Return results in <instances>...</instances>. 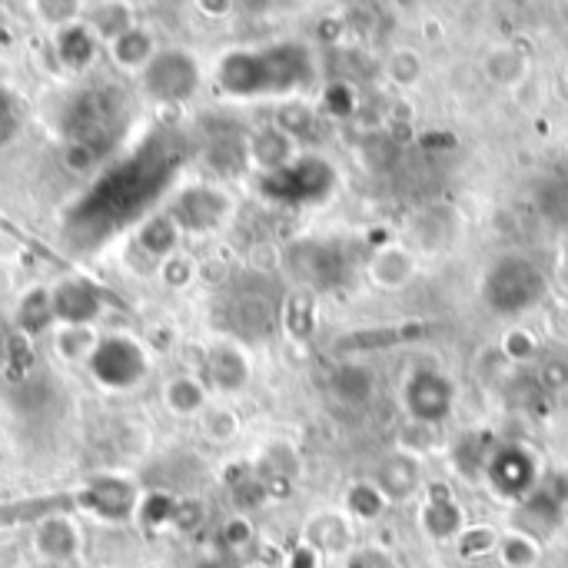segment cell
<instances>
[{"label": "cell", "mask_w": 568, "mask_h": 568, "mask_svg": "<svg viewBox=\"0 0 568 568\" xmlns=\"http://www.w3.org/2000/svg\"><path fill=\"white\" fill-rule=\"evenodd\" d=\"M176 146L170 140H150L140 146L130 160L113 166L87 196L80 206V230L113 233L120 223L133 220L166 183L176 170ZM77 230V233H80Z\"/></svg>", "instance_id": "1"}, {"label": "cell", "mask_w": 568, "mask_h": 568, "mask_svg": "<svg viewBox=\"0 0 568 568\" xmlns=\"http://www.w3.org/2000/svg\"><path fill=\"white\" fill-rule=\"evenodd\" d=\"M310 60L300 47H276L266 53H233L220 67V80L230 93H283L306 80Z\"/></svg>", "instance_id": "2"}, {"label": "cell", "mask_w": 568, "mask_h": 568, "mask_svg": "<svg viewBox=\"0 0 568 568\" xmlns=\"http://www.w3.org/2000/svg\"><path fill=\"white\" fill-rule=\"evenodd\" d=\"M123 120H126V93L113 83L77 93L63 113V126L73 136V150H90V153L113 143L123 133Z\"/></svg>", "instance_id": "3"}, {"label": "cell", "mask_w": 568, "mask_h": 568, "mask_svg": "<svg viewBox=\"0 0 568 568\" xmlns=\"http://www.w3.org/2000/svg\"><path fill=\"white\" fill-rule=\"evenodd\" d=\"M542 293V276L526 260H506L486 276V300L499 306V313H516L529 306Z\"/></svg>", "instance_id": "4"}, {"label": "cell", "mask_w": 568, "mask_h": 568, "mask_svg": "<svg viewBox=\"0 0 568 568\" xmlns=\"http://www.w3.org/2000/svg\"><path fill=\"white\" fill-rule=\"evenodd\" d=\"M196 80H200L196 63L176 50L153 57L146 67V90L156 100H186L196 90Z\"/></svg>", "instance_id": "5"}, {"label": "cell", "mask_w": 568, "mask_h": 568, "mask_svg": "<svg viewBox=\"0 0 568 568\" xmlns=\"http://www.w3.org/2000/svg\"><path fill=\"white\" fill-rule=\"evenodd\" d=\"M93 373L113 389L133 386L143 376V353L130 339H103L93 353Z\"/></svg>", "instance_id": "6"}, {"label": "cell", "mask_w": 568, "mask_h": 568, "mask_svg": "<svg viewBox=\"0 0 568 568\" xmlns=\"http://www.w3.org/2000/svg\"><path fill=\"white\" fill-rule=\"evenodd\" d=\"M453 403V389L443 376L436 373H413V379L406 383V406L413 409V419L423 423H439L446 419Z\"/></svg>", "instance_id": "7"}, {"label": "cell", "mask_w": 568, "mask_h": 568, "mask_svg": "<svg viewBox=\"0 0 568 568\" xmlns=\"http://www.w3.org/2000/svg\"><path fill=\"white\" fill-rule=\"evenodd\" d=\"M77 503H83V506H90L97 516H103V519H126L130 513H133V503H136V496H133V486L130 483H120V479H103V483H97L93 489H87Z\"/></svg>", "instance_id": "8"}, {"label": "cell", "mask_w": 568, "mask_h": 568, "mask_svg": "<svg viewBox=\"0 0 568 568\" xmlns=\"http://www.w3.org/2000/svg\"><path fill=\"white\" fill-rule=\"evenodd\" d=\"M173 213L186 230H210L223 216V196L213 190H190L176 200Z\"/></svg>", "instance_id": "9"}, {"label": "cell", "mask_w": 568, "mask_h": 568, "mask_svg": "<svg viewBox=\"0 0 568 568\" xmlns=\"http://www.w3.org/2000/svg\"><path fill=\"white\" fill-rule=\"evenodd\" d=\"M77 499H70V496H50V499H27V503L0 506V529L20 526V523H47V519H53V513H63Z\"/></svg>", "instance_id": "10"}, {"label": "cell", "mask_w": 568, "mask_h": 568, "mask_svg": "<svg viewBox=\"0 0 568 568\" xmlns=\"http://www.w3.org/2000/svg\"><path fill=\"white\" fill-rule=\"evenodd\" d=\"M53 313H60L63 320L83 323V320H90L97 313V293L90 286H83V283H67L53 296Z\"/></svg>", "instance_id": "11"}, {"label": "cell", "mask_w": 568, "mask_h": 568, "mask_svg": "<svg viewBox=\"0 0 568 568\" xmlns=\"http://www.w3.org/2000/svg\"><path fill=\"white\" fill-rule=\"evenodd\" d=\"M40 546H43L47 556L67 559V556H73V549H77V536H73V529H70L63 519H47L43 536H40Z\"/></svg>", "instance_id": "12"}, {"label": "cell", "mask_w": 568, "mask_h": 568, "mask_svg": "<svg viewBox=\"0 0 568 568\" xmlns=\"http://www.w3.org/2000/svg\"><path fill=\"white\" fill-rule=\"evenodd\" d=\"M499 552H503V562L506 568H536L539 562V546L526 536H509L499 542Z\"/></svg>", "instance_id": "13"}, {"label": "cell", "mask_w": 568, "mask_h": 568, "mask_svg": "<svg viewBox=\"0 0 568 568\" xmlns=\"http://www.w3.org/2000/svg\"><path fill=\"white\" fill-rule=\"evenodd\" d=\"M60 57H63L70 67H83V63L93 57V37H90L83 27H70V30L60 37Z\"/></svg>", "instance_id": "14"}, {"label": "cell", "mask_w": 568, "mask_h": 568, "mask_svg": "<svg viewBox=\"0 0 568 568\" xmlns=\"http://www.w3.org/2000/svg\"><path fill=\"white\" fill-rule=\"evenodd\" d=\"M50 316H53V303H50V296H47V293H33V296L23 303L20 323H23V329H27V333H40V329L50 323Z\"/></svg>", "instance_id": "15"}, {"label": "cell", "mask_w": 568, "mask_h": 568, "mask_svg": "<svg viewBox=\"0 0 568 568\" xmlns=\"http://www.w3.org/2000/svg\"><path fill=\"white\" fill-rule=\"evenodd\" d=\"M489 549H496V532H489V529H469L459 539V556H466V559L486 556Z\"/></svg>", "instance_id": "16"}, {"label": "cell", "mask_w": 568, "mask_h": 568, "mask_svg": "<svg viewBox=\"0 0 568 568\" xmlns=\"http://www.w3.org/2000/svg\"><path fill=\"white\" fill-rule=\"evenodd\" d=\"M173 236H176V233H173V226H170L166 220H156V223H150V226H146V233H143V246H146L150 253H156V256H160V253H166V250L173 246Z\"/></svg>", "instance_id": "17"}, {"label": "cell", "mask_w": 568, "mask_h": 568, "mask_svg": "<svg viewBox=\"0 0 568 568\" xmlns=\"http://www.w3.org/2000/svg\"><path fill=\"white\" fill-rule=\"evenodd\" d=\"M146 50H150V47H146V37H143V33H123L120 43H116V53H120L123 63H136L140 53H146Z\"/></svg>", "instance_id": "18"}, {"label": "cell", "mask_w": 568, "mask_h": 568, "mask_svg": "<svg viewBox=\"0 0 568 568\" xmlns=\"http://www.w3.org/2000/svg\"><path fill=\"white\" fill-rule=\"evenodd\" d=\"M346 568H396V566H393V559H389L386 552H379V549H363V552H353V556H349Z\"/></svg>", "instance_id": "19"}, {"label": "cell", "mask_w": 568, "mask_h": 568, "mask_svg": "<svg viewBox=\"0 0 568 568\" xmlns=\"http://www.w3.org/2000/svg\"><path fill=\"white\" fill-rule=\"evenodd\" d=\"M369 496H376L373 489H353V499H349V506H353V513L359 516V519H373L383 506H369Z\"/></svg>", "instance_id": "20"}, {"label": "cell", "mask_w": 568, "mask_h": 568, "mask_svg": "<svg viewBox=\"0 0 568 568\" xmlns=\"http://www.w3.org/2000/svg\"><path fill=\"white\" fill-rule=\"evenodd\" d=\"M13 130H17V120H13V110H10V103H7V97L0 93V143H7V140L13 136Z\"/></svg>", "instance_id": "21"}, {"label": "cell", "mask_w": 568, "mask_h": 568, "mask_svg": "<svg viewBox=\"0 0 568 568\" xmlns=\"http://www.w3.org/2000/svg\"><path fill=\"white\" fill-rule=\"evenodd\" d=\"M293 568H316V556H313V549H300V552L293 556Z\"/></svg>", "instance_id": "22"}, {"label": "cell", "mask_w": 568, "mask_h": 568, "mask_svg": "<svg viewBox=\"0 0 568 568\" xmlns=\"http://www.w3.org/2000/svg\"><path fill=\"white\" fill-rule=\"evenodd\" d=\"M203 568H236V566H233V562H206Z\"/></svg>", "instance_id": "23"}]
</instances>
